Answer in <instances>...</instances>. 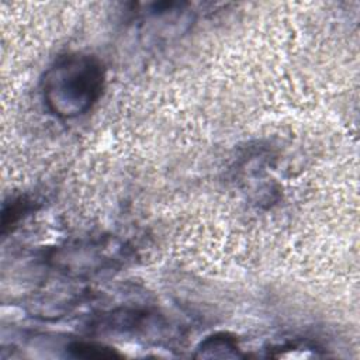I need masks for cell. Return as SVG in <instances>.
<instances>
[{"instance_id":"obj_6","label":"cell","mask_w":360,"mask_h":360,"mask_svg":"<svg viewBox=\"0 0 360 360\" xmlns=\"http://www.w3.org/2000/svg\"><path fill=\"white\" fill-rule=\"evenodd\" d=\"M34 201L30 200L28 197L20 195L17 198H13L10 204H6L3 208V218H1V225H3V232L8 225H15L18 221H21L30 211L34 210Z\"/></svg>"},{"instance_id":"obj_4","label":"cell","mask_w":360,"mask_h":360,"mask_svg":"<svg viewBox=\"0 0 360 360\" xmlns=\"http://www.w3.org/2000/svg\"><path fill=\"white\" fill-rule=\"evenodd\" d=\"M195 357L204 359H238L243 357L236 338L219 332L207 336L198 346Z\"/></svg>"},{"instance_id":"obj_3","label":"cell","mask_w":360,"mask_h":360,"mask_svg":"<svg viewBox=\"0 0 360 360\" xmlns=\"http://www.w3.org/2000/svg\"><path fill=\"white\" fill-rule=\"evenodd\" d=\"M87 326L97 333L155 339L163 336L167 322L163 315L148 308L118 307L96 315Z\"/></svg>"},{"instance_id":"obj_1","label":"cell","mask_w":360,"mask_h":360,"mask_svg":"<svg viewBox=\"0 0 360 360\" xmlns=\"http://www.w3.org/2000/svg\"><path fill=\"white\" fill-rule=\"evenodd\" d=\"M105 86L101 60L86 52L59 55L41 80L42 100L49 112L59 118L83 115L100 100Z\"/></svg>"},{"instance_id":"obj_5","label":"cell","mask_w":360,"mask_h":360,"mask_svg":"<svg viewBox=\"0 0 360 360\" xmlns=\"http://www.w3.org/2000/svg\"><path fill=\"white\" fill-rule=\"evenodd\" d=\"M66 353L79 359H114L121 357L114 347L86 340H76L66 346Z\"/></svg>"},{"instance_id":"obj_2","label":"cell","mask_w":360,"mask_h":360,"mask_svg":"<svg viewBox=\"0 0 360 360\" xmlns=\"http://www.w3.org/2000/svg\"><path fill=\"white\" fill-rule=\"evenodd\" d=\"M134 259V250L117 236H94L49 250L48 264L69 278H90L117 271Z\"/></svg>"}]
</instances>
